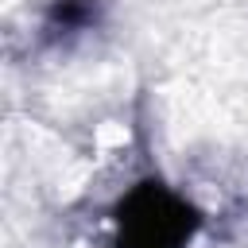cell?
<instances>
[{
  "mask_svg": "<svg viewBox=\"0 0 248 248\" xmlns=\"http://www.w3.org/2000/svg\"><path fill=\"white\" fill-rule=\"evenodd\" d=\"M194 209L159 182H140L116 217V248H186L194 236Z\"/></svg>",
  "mask_w": 248,
  "mask_h": 248,
  "instance_id": "1",
  "label": "cell"
},
{
  "mask_svg": "<svg viewBox=\"0 0 248 248\" xmlns=\"http://www.w3.org/2000/svg\"><path fill=\"white\" fill-rule=\"evenodd\" d=\"M101 19V0H54L46 8L43 31L50 39H74L81 31H89Z\"/></svg>",
  "mask_w": 248,
  "mask_h": 248,
  "instance_id": "2",
  "label": "cell"
}]
</instances>
